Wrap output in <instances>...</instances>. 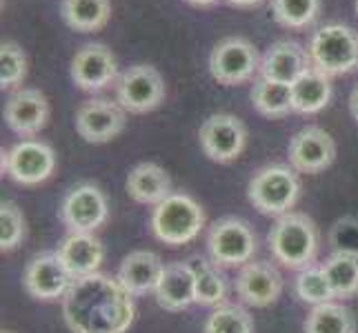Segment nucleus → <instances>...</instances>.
Instances as JSON below:
<instances>
[{"instance_id":"obj_10","label":"nucleus","mask_w":358,"mask_h":333,"mask_svg":"<svg viewBox=\"0 0 358 333\" xmlns=\"http://www.w3.org/2000/svg\"><path fill=\"white\" fill-rule=\"evenodd\" d=\"M199 140L209 160L218 165H227L245 151L247 127L234 114H214L201 125Z\"/></svg>"},{"instance_id":"obj_35","label":"nucleus","mask_w":358,"mask_h":333,"mask_svg":"<svg viewBox=\"0 0 358 333\" xmlns=\"http://www.w3.org/2000/svg\"><path fill=\"white\" fill-rule=\"evenodd\" d=\"M229 5H234V7H243V9H247V7H256V5H261L263 0H227Z\"/></svg>"},{"instance_id":"obj_25","label":"nucleus","mask_w":358,"mask_h":333,"mask_svg":"<svg viewBox=\"0 0 358 333\" xmlns=\"http://www.w3.org/2000/svg\"><path fill=\"white\" fill-rule=\"evenodd\" d=\"M252 103L258 114L265 118H285L294 111L292 84L261 76L252 87Z\"/></svg>"},{"instance_id":"obj_4","label":"nucleus","mask_w":358,"mask_h":333,"mask_svg":"<svg viewBox=\"0 0 358 333\" xmlns=\"http://www.w3.org/2000/svg\"><path fill=\"white\" fill-rule=\"evenodd\" d=\"M312 67L325 76H345L358 67V34L341 22H329L318 27L307 47Z\"/></svg>"},{"instance_id":"obj_23","label":"nucleus","mask_w":358,"mask_h":333,"mask_svg":"<svg viewBox=\"0 0 358 333\" xmlns=\"http://www.w3.org/2000/svg\"><path fill=\"white\" fill-rule=\"evenodd\" d=\"M331 80L323 71L310 69L292 84V103L296 114H318L329 105Z\"/></svg>"},{"instance_id":"obj_14","label":"nucleus","mask_w":358,"mask_h":333,"mask_svg":"<svg viewBox=\"0 0 358 333\" xmlns=\"http://www.w3.org/2000/svg\"><path fill=\"white\" fill-rule=\"evenodd\" d=\"M71 80L83 91H101L118 80V63L112 49L101 43L83 45L71 58Z\"/></svg>"},{"instance_id":"obj_15","label":"nucleus","mask_w":358,"mask_h":333,"mask_svg":"<svg viewBox=\"0 0 358 333\" xmlns=\"http://www.w3.org/2000/svg\"><path fill=\"white\" fill-rule=\"evenodd\" d=\"M287 156L299 174H320L336 160V142L323 127L307 125L292 135Z\"/></svg>"},{"instance_id":"obj_37","label":"nucleus","mask_w":358,"mask_h":333,"mask_svg":"<svg viewBox=\"0 0 358 333\" xmlns=\"http://www.w3.org/2000/svg\"><path fill=\"white\" fill-rule=\"evenodd\" d=\"M356 14H358V0H356Z\"/></svg>"},{"instance_id":"obj_9","label":"nucleus","mask_w":358,"mask_h":333,"mask_svg":"<svg viewBox=\"0 0 358 333\" xmlns=\"http://www.w3.org/2000/svg\"><path fill=\"white\" fill-rule=\"evenodd\" d=\"M56 169V154L47 142L41 140H22L11 147L9 151L3 149V174H7L14 182L34 187L45 182Z\"/></svg>"},{"instance_id":"obj_18","label":"nucleus","mask_w":358,"mask_h":333,"mask_svg":"<svg viewBox=\"0 0 358 333\" xmlns=\"http://www.w3.org/2000/svg\"><path fill=\"white\" fill-rule=\"evenodd\" d=\"M310 69H312L310 52L294 40L274 43L261 58V76L285 84H294Z\"/></svg>"},{"instance_id":"obj_29","label":"nucleus","mask_w":358,"mask_h":333,"mask_svg":"<svg viewBox=\"0 0 358 333\" xmlns=\"http://www.w3.org/2000/svg\"><path fill=\"white\" fill-rule=\"evenodd\" d=\"M274 20L285 29H305L320 14V0H271Z\"/></svg>"},{"instance_id":"obj_36","label":"nucleus","mask_w":358,"mask_h":333,"mask_svg":"<svg viewBox=\"0 0 358 333\" xmlns=\"http://www.w3.org/2000/svg\"><path fill=\"white\" fill-rule=\"evenodd\" d=\"M187 3L194 5V7H209V5L218 3V0H187Z\"/></svg>"},{"instance_id":"obj_12","label":"nucleus","mask_w":358,"mask_h":333,"mask_svg":"<svg viewBox=\"0 0 358 333\" xmlns=\"http://www.w3.org/2000/svg\"><path fill=\"white\" fill-rule=\"evenodd\" d=\"M22 285L31 298L54 302L67 295V291L73 285V276L67 271L56 251H43L34 256L27 267H24Z\"/></svg>"},{"instance_id":"obj_5","label":"nucleus","mask_w":358,"mask_h":333,"mask_svg":"<svg viewBox=\"0 0 358 333\" xmlns=\"http://www.w3.org/2000/svg\"><path fill=\"white\" fill-rule=\"evenodd\" d=\"M301 195V178L292 165H267L258 169L247 187V198L265 216H285Z\"/></svg>"},{"instance_id":"obj_1","label":"nucleus","mask_w":358,"mask_h":333,"mask_svg":"<svg viewBox=\"0 0 358 333\" xmlns=\"http://www.w3.org/2000/svg\"><path fill=\"white\" fill-rule=\"evenodd\" d=\"M134 295L118 278L92 274L73 280L63 298V316L71 333H125L136 316Z\"/></svg>"},{"instance_id":"obj_28","label":"nucleus","mask_w":358,"mask_h":333,"mask_svg":"<svg viewBox=\"0 0 358 333\" xmlns=\"http://www.w3.org/2000/svg\"><path fill=\"white\" fill-rule=\"evenodd\" d=\"M305 333H356V318L343 304H318L305 320Z\"/></svg>"},{"instance_id":"obj_2","label":"nucleus","mask_w":358,"mask_h":333,"mask_svg":"<svg viewBox=\"0 0 358 333\" xmlns=\"http://www.w3.org/2000/svg\"><path fill=\"white\" fill-rule=\"evenodd\" d=\"M318 229L314 220L305 214L289 212L276 218L274 227L267 233L269 251L276 260L292 271L314 267L318 253Z\"/></svg>"},{"instance_id":"obj_16","label":"nucleus","mask_w":358,"mask_h":333,"mask_svg":"<svg viewBox=\"0 0 358 333\" xmlns=\"http://www.w3.org/2000/svg\"><path fill=\"white\" fill-rule=\"evenodd\" d=\"M49 120V103L41 89L20 87L7 98L5 122L20 138H31L41 133Z\"/></svg>"},{"instance_id":"obj_21","label":"nucleus","mask_w":358,"mask_h":333,"mask_svg":"<svg viewBox=\"0 0 358 333\" xmlns=\"http://www.w3.org/2000/svg\"><path fill=\"white\" fill-rule=\"evenodd\" d=\"M165 265L154 251H131L125 256L118 269V282L131 295H145L156 291L160 276H163Z\"/></svg>"},{"instance_id":"obj_17","label":"nucleus","mask_w":358,"mask_h":333,"mask_svg":"<svg viewBox=\"0 0 358 333\" xmlns=\"http://www.w3.org/2000/svg\"><path fill=\"white\" fill-rule=\"evenodd\" d=\"M236 293L245 304L258 306V309L274 304L282 293L280 271L267 260L247 262L236 276Z\"/></svg>"},{"instance_id":"obj_33","label":"nucleus","mask_w":358,"mask_h":333,"mask_svg":"<svg viewBox=\"0 0 358 333\" xmlns=\"http://www.w3.org/2000/svg\"><path fill=\"white\" fill-rule=\"evenodd\" d=\"M27 76V56L16 43H3L0 47V87L11 89Z\"/></svg>"},{"instance_id":"obj_8","label":"nucleus","mask_w":358,"mask_h":333,"mask_svg":"<svg viewBox=\"0 0 358 333\" xmlns=\"http://www.w3.org/2000/svg\"><path fill=\"white\" fill-rule=\"evenodd\" d=\"M165 101V80L152 65H134L116 80V103L129 114H147Z\"/></svg>"},{"instance_id":"obj_19","label":"nucleus","mask_w":358,"mask_h":333,"mask_svg":"<svg viewBox=\"0 0 358 333\" xmlns=\"http://www.w3.org/2000/svg\"><path fill=\"white\" fill-rule=\"evenodd\" d=\"M156 302L165 311H182L196 302V278L189 262L165 265L156 287Z\"/></svg>"},{"instance_id":"obj_20","label":"nucleus","mask_w":358,"mask_h":333,"mask_svg":"<svg viewBox=\"0 0 358 333\" xmlns=\"http://www.w3.org/2000/svg\"><path fill=\"white\" fill-rule=\"evenodd\" d=\"M56 253L60 256V260L73 276V280L96 274L105 258L103 242L94 233H69L58 244Z\"/></svg>"},{"instance_id":"obj_34","label":"nucleus","mask_w":358,"mask_h":333,"mask_svg":"<svg viewBox=\"0 0 358 333\" xmlns=\"http://www.w3.org/2000/svg\"><path fill=\"white\" fill-rule=\"evenodd\" d=\"M350 111H352V118L358 122V84L352 89L350 94Z\"/></svg>"},{"instance_id":"obj_22","label":"nucleus","mask_w":358,"mask_h":333,"mask_svg":"<svg viewBox=\"0 0 358 333\" xmlns=\"http://www.w3.org/2000/svg\"><path fill=\"white\" fill-rule=\"evenodd\" d=\"M127 193L138 205H160L167 195H171V178L156 163L136 165L127 176Z\"/></svg>"},{"instance_id":"obj_26","label":"nucleus","mask_w":358,"mask_h":333,"mask_svg":"<svg viewBox=\"0 0 358 333\" xmlns=\"http://www.w3.org/2000/svg\"><path fill=\"white\" fill-rule=\"evenodd\" d=\"M320 267L336 298H354L358 293V251H334Z\"/></svg>"},{"instance_id":"obj_13","label":"nucleus","mask_w":358,"mask_h":333,"mask_svg":"<svg viewBox=\"0 0 358 333\" xmlns=\"http://www.w3.org/2000/svg\"><path fill=\"white\" fill-rule=\"evenodd\" d=\"M127 111L107 98H92L76 111V131L85 142L103 145L125 131Z\"/></svg>"},{"instance_id":"obj_6","label":"nucleus","mask_w":358,"mask_h":333,"mask_svg":"<svg viewBox=\"0 0 358 333\" xmlns=\"http://www.w3.org/2000/svg\"><path fill=\"white\" fill-rule=\"evenodd\" d=\"M207 249L212 262L223 269H236L252 262L258 249L254 229L236 216L216 220L207 236Z\"/></svg>"},{"instance_id":"obj_27","label":"nucleus","mask_w":358,"mask_h":333,"mask_svg":"<svg viewBox=\"0 0 358 333\" xmlns=\"http://www.w3.org/2000/svg\"><path fill=\"white\" fill-rule=\"evenodd\" d=\"M187 262L192 265L194 278H196V304L218 306L225 300V293H227V280L220 274V267L205 260L201 256L189 258Z\"/></svg>"},{"instance_id":"obj_32","label":"nucleus","mask_w":358,"mask_h":333,"mask_svg":"<svg viewBox=\"0 0 358 333\" xmlns=\"http://www.w3.org/2000/svg\"><path fill=\"white\" fill-rule=\"evenodd\" d=\"M24 233H27V225H24V216L20 207L11 200H5L0 205V249L14 251L22 242Z\"/></svg>"},{"instance_id":"obj_24","label":"nucleus","mask_w":358,"mask_h":333,"mask_svg":"<svg viewBox=\"0 0 358 333\" xmlns=\"http://www.w3.org/2000/svg\"><path fill=\"white\" fill-rule=\"evenodd\" d=\"M60 14L73 31L92 34L103 29L112 18V3L109 0H63Z\"/></svg>"},{"instance_id":"obj_30","label":"nucleus","mask_w":358,"mask_h":333,"mask_svg":"<svg viewBox=\"0 0 358 333\" xmlns=\"http://www.w3.org/2000/svg\"><path fill=\"white\" fill-rule=\"evenodd\" d=\"M294 289H296V295H299L303 302L312 304V306L331 302L336 298L334 291H331L329 280H327V274L323 271V267H318V265L299 271V276H296V282H294Z\"/></svg>"},{"instance_id":"obj_38","label":"nucleus","mask_w":358,"mask_h":333,"mask_svg":"<svg viewBox=\"0 0 358 333\" xmlns=\"http://www.w3.org/2000/svg\"><path fill=\"white\" fill-rule=\"evenodd\" d=\"M5 333H9V331H5Z\"/></svg>"},{"instance_id":"obj_7","label":"nucleus","mask_w":358,"mask_h":333,"mask_svg":"<svg viewBox=\"0 0 358 333\" xmlns=\"http://www.w3.org/2000/svg\"><path fill=\"white\" fill-rule=\"evenodd\" d=\"M256 71H261V58L256 47L243 36H229L220 40L209 54V73L225 87L252 80Z\"/></svg>"},{"instance_id":"obj_3","label":"nucleus","mask_w":358,"mask_h":333,"mask_svg":"<svg viewBox=\"0 0 358 333\" xmlns=\"http://www.w3.org/2000/svg\"><path fill=\"white\" fill-rule=\"evenodd\" d=\"M152 233L169 246H180L199 238L205 227V212L187 193H171L154 207L150 218Z\"/></svg>"},{"instance_id":"obj_11","label":"nucleus","mask_w":358,"mask_h":333,"mask_svg":"<svg viewBox=\"0 0 358 333\" xmlns=\"http://www.w3.org/2000/svg\"><path fill=\"white\" fill-rule=\"evenodd\" d=\"M109 216V205L101 187L92 182H83L73 187L63 205H60V220L69 233H94L103 227Z\"/></svg>"},{"instance_id":"obj_31","label":"nucleus","mask_w":358,"mask_h":333,"mask_svg":"<svg viewBox=\"0 0 358 333\" xmlns=\"http://www.w3.org/2000/svg\"><path fill=\"white\" fill-rule=\"evenodd\" d=\"M203 333H254V318L241 304H218L209 313Z\"/></svg>"}]
</instances>
